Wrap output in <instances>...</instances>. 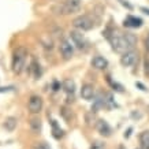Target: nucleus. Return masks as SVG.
<instances>
[{
  "label": "nucleus",
  "instance_id": "f257e3e1",
  "mask_svg": "<svg viewBox=\"0 0 149 149\" xmlns=\"http://www.w3.org/2000/svg\"><path fill=\"white\" fill-rule=\"evenodd\" d=\"M108 40L112 45V49L122 55L127 51H131L133 47L137 44V37L131 33L113 32L112 36H108Z\"/></svg>",
  "mask_w": 149,
  "mask_h": 149
},
{
  "label": "nucleus",
  "instance_id": "f03ea898",
  "mask_svg": "<svg viewBox=\"0 0 149 149\" xmlns=\"http://www.w3.org/2000/svg\"><path fill=\"white\" fill-rule=\"evenodd\" d=\"M81 0H64L62 3H58L52 7V13L55 15H70L81 10Z\"/></svg>",
  "mask_w": 149,
  "mask_h": 149
},
{
  "label": "nucleus",
  "instance_id": "7ed1b4c3",
  "mask_svg": "<svg viewBox=\"0 0 149 149\" xmlns=\"http://www.w3.org/2000/svg\"><path fill=\"white\" fill-rule=\"evenodd\" d=\"M26 59H27V49L25 47H18L17 49L14 51L11 67H13V71L15 74H21L23 71L25 64H26Z\"/></svg>",
  "mask_w": 149,
  "mask_h": 149
},
{
  "label": "nucleus",
  "instance_id": "20e7f679",
  "mask_svg": "<svg viewBox=\"0 0 149 149\" xmlns=\"http://www.w3.org/2000/svg\"><path fill=\"white\" fill-rule=\"evenodd\" d=\"M72 26L78 29V30H81V32H88V30H92L96 26V21L91 15L84 14V15H78L77 18H74Z\"/></svg>",
  "mask_w": 149,
  "mask_h": 149
},
{
  "label": "nucleus",
  "instance_id": "39448f33",
  "mask_svg": "<svg viewBox=\"0 0 149 149\" xmlns=\"http://www.w3.org/2000/svg\"><path fill=\"white\" fill-rule=\"evenodd\" d=\"M137 60H138V52L134 49L127 51V52H125V54L120 56V63H122V66H125V67L134 66V64L137 63Z\"/></svg>",
  "mask_w": 149,
  "mask_h": 149
},
{
  "label": "nucleus",
  "instance_id": "423d86ee",
  "mask_svg": "<svg viewBox=\"0 0 149 149\" xmlns=\"http://www.w3.org/2000/svg\"><path fill=\"white\" fill-rule=\"evenodd\" d=\"M42 99H41L38 95H33L30 96V99L27 101V108H29V112L30 113H38L42 109Z\"/></svg>",
  "mask_w": 149,
  "mask_h": 149
},
{
  "label": "nucleus",
  "instance_id": "0eeeda50",
  "mask_svg": "<svg viewBox=\"0 0 149 149\" xmlns=\"http://www.w3.org/2000/svg\"><path fill=\"white\" fill-rule=\"evenodd\" d=\"M59 51H60L63 59H66V60L71 59L72 55H74V47H72L71 42L68 40H66V38H63V40L60 41V44H59Z\"/></svg>",
  "mask_w": 149,
  "mask_h": 149
},
{
  "label": "nucleus",
  "instance_id": "6e6552de",
  "mask_svg": "<svg viewBox=\"0 0 149 149\" xmlns=\"http://www.w3.org/2000/svg\"><path fill=\"white\" fill-rule=\"evenodd\" d=\"M142 19L138 18V17H134V15H127L125 21H123V25L125 27H130V29H138V27L142 26Z\"/></svg>",
  "mask_w": 149,
  "mask_h": 149
},
{
  "label": "nucleus",
  "instance_id": "1a4fd4ad",
  "mask_svg": "<svg viewBox=\"0 0 149 149\" xmlns=\"http://www.w3.org/2000/svg\"><path fill=\"white\" fill-rule=\"evenodd\" d=\"M70 37H71V40L72 42L77 45V48H79V49H84L86 47V40H85V37H84V34H82L81 32H71L70 33Z\"/></svg>",
  "mask_w": 149,
  "mask_h": 149
},
{
  "label": "nucleus",
  "instance_id": "9d476101",
  "mask_svg": "<svg viewBox=\"0 0 149 149\" xmlns=\"http://www.w3.org/2000/svg\"><path fill=\"white\" fill-rule=\"evenodd\" d=\"M96 129H97V131L104 137H109L111 136V133H112V129H111V126L108 125V122H105V120H103V119L97 120V123H96Z\"/></svg>",
  "mask_w": 149,
  "mask_h": 149
},
{
  "label": "nucleus",
  "instance_id": "9b49d317",
  "mask_svg": "<svg viewBox=\"0 0 149 149\" xmlns=\"http://www.w3.org/2000/svg\"><path fill=\"white\" fill-rule=\"evenodd\" d=\"M81 97L84 100L91 101V100L95 97V86L91 85V84H85V85H82V88H81Z\"/></svg>",
  "mask_w": 149,
  "mask_h": 149
},
{
  "label": "nucleus",
  "instance_id": "f8f14e48",
  "mask_svg": "<svg viewBox=\"0 0 149 149\" xmlns=\"http://www.w3.org/2000/svg\"><path fill=\"white\" fill-rule=\"evenodd\" d=\"M91 63H92V67L96 68V70H105L108 67V60L105 58H103V56H100V55H97V56H95L92 59Z\"/></svg>",
  "mask_w": 149,
  "mask_h": 149
},
{
  "label": "nucleus",
  "instance_id": "ddd939ff",
  "mask_svg": "<svg viewBox=\"0 0 149 149\" xmlns=\"http://www.w3.org/2000/svg\"><path fill=\"white\" fill-rule=\"evenodd\" d=\"M101 100H103L104 108L111 109V108H113V107H116V103H115V100H113L111 93H104V95H101Z\"/></svg>",
  "mask_w": 149,
  "mask_h": 149
},
{
  "label": "nucleus",
  "instance_id": "4468645a",
  "mask_svg": "<svg viewBox=\"0 0 149 149\" xmlns=\"http://www.w3.org/2000/svg\"><path fill=\"white\" fill-rule=\"evenodd\" d=\"M29 126H30V130L34 134H38L41 131V127H42V122H41L40 118H32L30 122H29Z\"/></svg>",
  "mask_w": 149,
  "mask_h": 149
},
{
  "label": "nucleus",
  "instance_id": "2eb2a0df",
  "mask_svg": "<svg viewBox=\"0 0 149 149\" xmlns=\"http://www.w3.org/2000/svg\"><path fill=\"white\" fill-rule=\"evenodd\" d=\"M62 88H63V91L67 95H72L75 92V82L72 79H64L63 84H62Z\"/></svg>",
  "mask_w": 149,
  "mask_h": 149
},
{
  "label": "nucleus",
  "instance_id": "dca6fc26",
  "mask_svg": "<svg viewBox=\"0 0 149 149\" xmlns=\"http://www.w3.org/2000/svg\"><path fill=\"white\" fill-rule=\"evenodd\" d=\"M17 118H14V116H8V118H6V120H4V129L7 131H14L15 130V127H17Z\"/></svg>",
  "mask_w": 149,
  "mask_h": 149
},
{
  "label": "nucleus",
  "instance_id": "f3484780",
  "mask_svg": "<svg viewBox=\"0 0 149 149\" xmlns=\"http://www.w3.org/2000/svg\"><path fill=\"white\" fill-rule=\"evenodd\" d=\"M140 144L141 149H149V130L142 131L140 134Z\"/></svg>",
  "mask_w": 149,
  "mask_h": 149
},
{
  "label": "nucleus",
  "instance_id": "a211bd4d",
  "mask_svg": "<svg viewBox=\"0 0 149 149\" xmlns=\"http://www.w3.org/2000/svg\"><path fill=\"white\" fill-rule=\"evenodd\" d=\"M51 126H52V133H54V137L55 138H60V137H63V130L60 129L56 120H51Z\"/></svg>",
  "mask_w": 149,
  "mask_h": 149
},
{
  "label": "nucleus",
  "instance_id": "6ab92c4d",
  "mask_svg": "<svg viewBox=\"0 0 149 149\" xmlns=\"http://www.w3.org/2000/svg\"><path fill=\"white\" fill-rule=\"evenodd\" d=\"M30 71H34V77L38 78L41 74V70H40V63H37L36 59H33L32 60V64H30Z\"/></svg>",
  "mask_w": 149,
  "mask_h": 149
},
{
  "label": "nucleus",
  "instance_id": "aec40b11",
  "mask_svg": "<svg viewBox=\"0 0 149 149\" xmlns=\"http://www.w3.org/2000/svg\"><path fill=\"white\" fill-rule=\"evenodd\" d=\"M91 149H105V144L103 141H95V142H92Z\"/></svg>",
  "mask_w": 149,
  "mask_h": 149
},
{
  "label": "nucleus",
  "instance_id": "412c9836",
  "mask_svg": "<svg viewBox=\"0 0 149 149\" xmlns=\"http://www.w3.org/2000/svg\"><path fill=\"white\" fill-rule=\"evenodd\" d=\"M108 82L111 84V86L113 88V91H116V92H123V88L119 84H116V82H112L111 79H109V77H108Z\"/></svg>",
  "mask_w": 149,
  "mask_h": 149
},
{
  "label": "nucleus",
  "instance_id": "4be33fe9",
  "mask_svg": "<svg viewBox=\"0 0 149 149\" xmlns=\"http://www.w3.org/2000/svg\"><path fill=\"white\" fill-rule=\"evenodd\" d=\"M59 89H60V84H59V81H56V79H55V81L52 82V91L58 92Z\"/></svg>",
  "mask_w": 149,
  "mask_h": 149
},
{
  "label": "nucleus",
  "instance_id": "5701e85b",
  "mask_svg": "<svg viewBox=\"0 0 149 149\" xmlns=\"http://www.w3.org/2000/svg\"><path fill=\"white\" fill-rule=\"evenodd\" d=\"M14 86H6V88H0V93H7V92H13Z\"/></svg>",
  "mask_w": 149,
  "mask_h": 149
},
{
  "label": "nucleus",
  "instance_id": "b1692460",
  "mask_svg": "<svg viewBox=\"0 0 149 149\" xmlns=\"http://www.w3.org/2000/svg\"><path fill=\"white\" fill-rule=\"evenodd\" d=\"M34 149H51V148L45 144V142H41V144L36 145V148H34Z\"/></svg>",
  "mask_w": 149,
  "mask_h": 149
},
{
  "label": "nucleus",
  "instance_id": "393cba45",
  "mask_svg": "<svg viewBox=\"0 0 149 149\" xmlns=\"http://www.w3.org/2000/svg\"><path fill=\"white\" fill-rule=\"evenodd\" d=\"M145 74L149 77V60H146V62H145Z\"/></svg>",
  "mask_w": 149,
  "mask_h": 149
},
{
  "label": "nucleus",
  "instance_id": "a878e982",
  "mask_svg": "<svg viewBox=\"0 0 149 149\" xmlns=\"http://www.w3.org/2000/svg\"><path fill=\"white\" fill-rule=\"evenodd\" d=\"M120 3H122L123 6H126V7H127L129 10H133V6L129 4V3H127V1H125V0H120Z\"/></svg>",
  "mask_w": 149,
  "mask_h": 149
},
{
  "label": "nucleus",
  "instance_id": "bb28decb",
  "mask_svg": "<svg viewBox=\"0 0 149 149\" xmlns=\"http://www.w3.org/2000/svg\"><path fill=\"white\" fill-rule=\"evenodd\" d=\"M136 86H138V88H141V91H144V92H146V88H145L141 82H136Z\"/></svg>",
  "mask_w": 149,
  "mask_h": 149
},
{
  "label": "nucleus",
  "instance_id": "cd10ccee",
  "mask_svg": "<svg viewBox=\"0 0 149 149\" xmlns=\"http://www.w3.org/2000/svg\"><path fill=\"white\" fill-rule=\"evenodd\" d=\"M145 47H146V51L149 52V34L146 36V38H145Z\"/></svg>",
  "mask_w": 149,
  "mask_h": 149
},
{
  "label": "nucleus",
  "instance_id": "c85d7f7f",
  "mask_svg": "<svg viewBox=\"0 0 149 149\" xmlns=\"http://www.w3.org/2000/svg\"><path fill=\"white\" fill-rule=\"evenodd\" d=\"M141 11H142V13L144 14H146V15H149V8H146V7H141Z\"/></svg>",
  "mask_w": 149,
  "mask_h": 149
},
{
  "label": "nucleus",
  "instance_id": "c756f323",
  "mask_svg": "<svg viewBox=\"0 0 149 149\" xmlns=\"http://www.w3.org/2000/svg\"><path fill=\"white\" fill-rule=\"evenodd\" d=\"M131 130H133V129H131V127H129V130H127V133H125V138H129V137H130Z\"/></svg>",
  "mask_w": 149,
  "mask_h": 149
},
{
  "label": "nucleus",
  "instance_id": "7c9ffc66",
  "mask_svg": "<svg viewBox=\"0 0 149 149\" xmlns=\"http://www.w3.org/2000/svg\"><path fill=\"white\" fill-rule=\"evenodd\" d=\"M119 149H126V148H125L123 145H120V146H119Z\"/></svg>",
  "mask_w": 149,
  "mask_h": 149
},
{
  "label": "nucleus",
  "instance_id": "2f4dec72",
  "mask_svg": "<svg viewBox=\"0 0 149 149\" xmlns=\"http://www.w3.org/2000/svg\"><path fill=\"white\" fill-rule=\"evenodd\" d=\"M138 149H141V148H138Z\"/></svg>",
  "mask_w": 149,
  "mask_h": 149
},
{
  "label": "nucleus",
  "instance_id": "473e14b6",
  "mask_svg": "<svg viewBox=\"0 0 149 149\" xmlns=\"http://www.w3.org/2000/svg\"><path fill=\"white\" fill-rule=\"evenodd\" d=\"M148 109H149V107H148Z\"/></svg>",
  "mask_w": 149,
  "mask_h": 149
}]
</instances>
